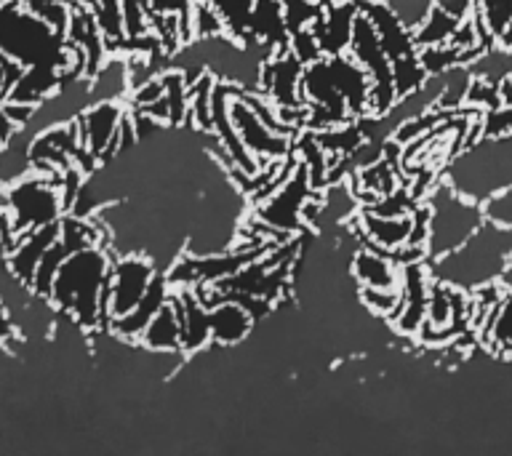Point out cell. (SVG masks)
<instances>
[{"instance_id":"6da1fadb","label":"cell","mask_w":512,"mask_h":456,"mask_svg":"<svg viewBox=\"0 0 512 456\" xmlns=\"http://www.w3.org/2000/svg\"><path fill=\"white\" fill-rule=\"evenodd\" d=\"M110 248L91 243L72 251L56 272L51 288V304L67 312L80 328H107L110 331Z\"/></svg>"},{"instance_id":"4fadbf2b","label":"cell","mask_w":512,"mask_h":456,"mask_svg":"<svg viewBox=\"0 0 512 456\" xmlns=\"http://www.w3.org/2000/svg\"><path fill=\"white\" fill-rule=\"evenodd\" d=\"M208 310H211V344L222 347V350L243 342L251 334V328L256 326L254 315L238 299H230V296H224L222 302H216Z\"/></svg>"},{"instance_id":"d4e9b609","label":"cell","mask_w":512,"mask_h":456,"mask_svg":"<svg viewBox=\"0 0 512 456\" xmlns=\"http://www.w3.org/2000/svg\"><path fill=\"white\" fill-rule=\"evenodd\" d=\"M360 302L366 304L368 310L382 315L387 320H395L400 307V288H360Z\"/></svg>"},{"instance_id":"30bf717a","label":"cell","mask_w":512,"mask_h":456,"mask_svg":"<svg viewBox=\"0 0 512 456\" xmlns=\"http://www.w3.org/2000/svg\"><path fill=\"white\" fill-rule=\"evenodd\" d=\"M358 14L360 0H344V3H326L323 6V14L318 16V22L312 24L323 56L347 54Z\"/></svg>"},{"instance_id":"2e32d148","label":"cell","mask_w":512,"mask_h":456,"mask_svg":"<svg viewBox=\"0 0 512 456\" xmlns=\"http://www.w3.org/2000/svg\"><path fill=\"white\" fill-rule=\"evenodd\" d=\"M136 342L142 344L144 350L152 352H184L182 326H179V318H176L171 296H168V302L155 312V318L147 323V328H144L142 336H139Z\"/></svg>"},{"instance_id":"f1b7e54d","label":"cell","mask_w":512,"mask_h":456,"mask_svg":"<svg viewBox=\"0 0 512 456\" xmlns=\"http://www.w3.org/2000/svg\"><path fill=\"white\" fill-rule=\"evenodd\" d=\"M483 214H486V219H491V222L512 227V184L510 187H504V190L494 192L491 198L483 200Z\"/></svg>"},{"instance_id":"4316f807","label":"cell","mask_w":512,"mask_h":456,"mask_svg":"<svg viewBox=\"0 0 512 456\" xmlns=\"http://www.w3.org/2000/svg\"><path fill=\"white\" fill-rule=\"evenodd\" d=\"M499 104H502L499 83L486 78H475V75H472L470 91H467V107H475V110H494Z\"/></svg>"},{"instance_id":"d6a6232c","label":"cell","mask_w":512,"mask_h":456,"mask_svg":"<svg viewBox=\"0 0 512 456\" xmlns=\"http://www.w3.org/2000/svg\"><path fill=\"white\" fill-rule=\"evenodd\" d=\"M323 3H326V0H323Z\"/></svg>"},{"instance_id":"3957f363","label":"cell","mask_w":512,"mask_h":456,"mask_svg":"<svg viewBox=\"0 0 512 456\" xmlns=\"http://www.w3.org/2000/svg\"><path fill=\"white\" fill-rule=\"evenodd\" d=\"M424 203L430 208V235H427V259L448 254L470 238L480 224L486 222L483 203L467 198L451 184L435 182L424 195Z\"/></svg>"},{"instance_id":"52a82bcc","label":"cell","mask_w":512,"mask_h":456,"mask_svg":"<svg viewBox=\"0 0 512 456\" xmlns=\"http://www.w3.org/2000/svg\"><path fill=\"white\" fill-rule=\"evenodd\" d=\"M230 115L235 128H238L240 139H243V144H246L248 150H251V155H254L262 166L264 163H270V160H283L291 155V136L272 131V128L256 115V110L251 107V102H248L243 91H238V94L232 96Z\"/></svg>"},{"instance_id":"7402d4cb","label":"cell","mask_w":512,"mask_h":456,"mask_svg":"<svg viewBox=\"0 0 512 456\" xmlns=\"http://www.w3.org/2000/svg\"><path fill=\"white\" fill-rule=\"evenodd\" d=\"M323 6H326L323 0H283L288 35L312 27V24L318 22V16L323 14Z\"/></svg>"},{"instance_id":"ffe728a7","label":"cell","mask_w":512,"mask_h":456,"mask_svg":"<svg viewBox=\"0 0 512 456\" xmlns=\"http://www.w3.org/2000/svg\"><path fill=\"white\" fill-rule=\"evenodd\" d=\"M190 32L192 38H214L227 32V22L208 0H195L190 11Z\"/></svg>"},{"instance_id":"7c38bea8","label":"cell","mask_w":512,"mask_h":456,"mask_svg":"<svg viewBox=\"0 0 512 456\" xmlns=\"http://www.w3.org/2000/svg\"><path fill=\"white\" fill-rule=\"evenodd\" d=\"M123 118L126 115H123L118 102H94L88 104L86 110L78 115V128L80 136H83V144L94 152L99 163H102L104 150L110 147V142L118 134Z\"/></svg>"},{"instance_id":"4dcf8cb0","label":"cell","mask_w":512,"mask_h":456,"mask_svg":"<svg viewBox=\"0 0 512 456\" xmlns=\"http://www.w3.org/2000/svg\"><path fill=\"white\" fill-rule=\"evenodd\" d=\"M499 283H502V288L507 291V294H512V256H510V262H507V267H504Z\"/></svg>"},{"instance_id":"484cf974","label":"cell","mask_w":512,"mask_h":456,"mask_svg":"<svg viewBox=\"0 0 512 456\" xmlns=\"http://www.w3.org/2000/svg\"><path fill=\"white\" fill-rule=\"evenodd\" d=\"M480 131L483 139H502L512 134V107L499 104L494 110L480 112Z\"/></svg>"},{"instance_id":"83f0119b","label":"cell","mask_w":512,"mask_h":456,"mask_svg":"<svg viewBox=\"0 0 512 456\" xmlns=\"http://www.w3.org/2000/svg\"><path fill=\"white\" fill-rule=\"evenodd\" d=\"M288 48H291V54H294L296 59L304 64V67L312 62H318V59H323L318 35H315V30H312V27H307V30H299V32H291V35H288Z\"/></svg>"},{"instance_id":"5b68a950","label":"cell","mask_w":512,"mask_h":456,"mask_svg":"<svg viewBox=\"0 0 512 456\" xmlns=\"http://www.w3.org/2000/svg\"><path fill=\"white\" fill-rule=\"evenodd\" d=\"M315 192L318 190L312 187L310 174H307V166H304L302 160H299L294 168V174L288 176L286 182L280 184L278 190L272 192L270 198L262 200V203H256L254 216L259 219V222L275 227V230L294 235V232L302 230L304 203H307V200H310Z\"/></svg>"},{"instance_id":"d6986e66","label":"cell","mask_w":512,"mask_h":456,"mask_svg":"<svg viewBox=\"0 0 512 456\" xmlns=\"http://www.w3.org/2000/svg\"><path fill=\"white\" fill-rule=\"evenodd\" d=\"M430 78L427 72H424L422 62H419V54H408L400 56V59H392V83H395V94L408 96L414 94L416 88L424 86V80Z\"/></svg>"},{"instance_id":"8fae6325","label":"cell","mask_w":512,"mask_h":456,"mask_svg":"<svg viewBox=\"0 0 512 456\" xmlns=\"http://www.w3.org/2000/svg\"><path fill=\"white\" fill-rule=\"evenodd\" d=\"M171 291H174V286L168 283L166 272H158L150 288H147V294L142 296V302L136 304L131 312H126V315L110 320V334L123 339V342H136L144 328H147V323L155 318V312L168 302Z\"/></svg>"},{"instance_id":"277c9868","label":"cell","mask_w":512,"mask_h":456,"mask_svg":"<svg viewBox=\"0 0 512 456\" xmlns=\"http://www.w3.org/2000/svg\"><path fill=\"white\" fill-rule=\"evenodd\" d=\"M59 176L32 171V174H24L16 182L3 184V190H6V211L11 216V222H14L16 235H24V232L59 222L67 214L62 187H59Z\"/></svg>"},{"instance_id":"cb8c5ba5","label":"cell","mask_w":512,"mask_h":456,"mask_svg":"<svg viewBox=\"0 0 512 456\" xmlns=\"http://www.w3.org/2000/svg\"><path fill=\"white\" fill-rule=\"evenodd\" d=\"M208 3L224 16L230 35H235V38H243V35H246L248 14H251V8H254V0H208Z\"/></svg>"},{"instance_id":"f546056e","label":"cell","mask_w":512,"mask_h":456,"mask_svg":"<svg viewBox=\"0 0 512 456\" xmlns=\"http://www.w3.org/2000/svg\"><path fill=\"white\" fill-rule=\"evenodd\" d=\"M499 96H502V104L512 107V75H507V78L499 83Z\"/></svg>"},{"instance_id":"603a6c76","label":"cell","mask_w":512,"mask_h":456,"mask_svg":"<svg viewBox=\"0 0 512 456\" xmlns=\"http://www.w3.org/2000/svg\"><path fill=\"white\" fill-rule=\"evenodd\" d=\"M475 14L499 40V35L512 24V0H475Z\"/></svg>"},{"instance_id":"9c48e42d","label":"cell","mask_w":512,"mask_h":456,"mask_svg":"<svg viewBox=\"0 0 512 456\" xmlns=\"http://www.w3.org/2000/svg\"><path fill=\"white\" fill-rule=\"evenodd\" d=\"M430 270L427 262H414L400 267V307L395 315V328L400 334H416L427 320V299H430Z\"/></svg>"},{"instance_id":"1f68e13d","label":"cell","mask_w":512,"mask_h":456,"mask_svg":"<svg viewBox=\"0 0 512 456\" xmlns=\"http://www.w3.org/2000/svg\"><path fill=\"white\" fill-rule=\"evenodd\" d=\"M326 3H344V0H326Z\"/></svg>"},{"instance_id":"e0dca14e","label":"cell","mask_w":512,"mask_h":456,"mask_svg":"<svg viewBox=\"0 0 512 456\" xmlns=\"http://www.w3.org/2000/svg\"><path fill=\"white\" fill-rule=\"evenodd\" d=\"M459 24H462V19H459V16H454L443 6H432L430 14L424 16V22L414 30L416 48L448 43V40L454 38V32Z\"/></svg>"},{"instance_id":"8992f818","label":"cell","mask_w":512,"mask_h":456,"mask_svg":"<svg viewBox=\"0 0 512 456\" xmlns=\"http://www.w3.org/2000/svg\"><path fill=\"white\" fill-rule=\"evenodd\" d=\"M158 272L147 254L115 256L110 270V320L134 310Z\"/></svg>"},{"instance_id":"44dd1931","label":"cell","mask_w":512,"mask_h":456,"mask_svg":"<svg viewBox=\"0 0 512 456\" xmlns=\"http://www.w3.org/2000/svg\"><path fill=\"white\" fill-rule=\"evenodd\" d=\"M416 54H419V62H422L427 75H443L448 67L464 62V54L454 46V43H438V46L416 48Z\"/></svg>"},{"instance_id":"7a4b0ae2","label":"cell","mask_w":512,"mask_h":456,"mask_svg":"<svg viewBox=\"0 0 512 456\" xmlns=\"http://www.w3.org/2000/svg\"><path fill=\"white\" fill-rule=\"evenodd\" d=\"M510 256L512 227L486 219L462 246L448 254L435 256V259H427V270H430L432 280L462 288L470 294L475 288L488 286L502 278Z\"/></svg>"},{"instance_id":"9a60e30c","label":"cell","mask_w":512,"mask_h":456,"mask_svg":"<svg viewBox=\"0 0 512 456\" xmlns=\"http://www.w3.org/2000/svg\"><path fill=\"white\" fill-rule=\"evenodd\" d=\"M248 38L262 40L264 46L283 48L288 46L286 14H283V0H254V8L248 14L246 24ZM243 35V38H246Z\"/></svg>"},{"instance_id":"ac0fdd59","label":"cell","mask_w":512,"mask_h":456,"mask_svg":"<svg viewBox=\"0 0 512 456\" xmlns=\"http://www.w3.org/2000/svg\"><path fill=\"white\" fill-rule=\"evenodd\" d=\"M491 312H494V323H491L486 339L480 344H486L488 350L512 355V294L504 296Z\"/></svg>"},{"instance_id":"ba28073f","label":"cell","mask_w":512,"mask_h":456,"mask_svg":"<svg viewBox=\"0 0 512 456\" xmlns=\"http://www.w3.org/2000/svg\"><path fill=\"white\" fill-rule=\"evenodd\" d=\"M302 75L304 64L291 54V48H278V51L264 62L262 88H259V94L267 96L278 110L302 107Z\"/></svg>"},{"instance_id":"5bb4252c","label":"cell","mask_w":512,"mask_h":456,"mask_svg":"<svg viewBox=\"0 0 512 456\" xmlns=\"http://www.w3.org/2000/svg\"><path fill=\"white\" fill-rule=\"evenodd\" d=\"M352 278L360 288H398L400 267L384 248L363 243L352 256Z\"/></svg>"}]
</instances>
